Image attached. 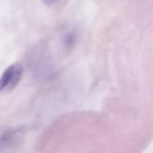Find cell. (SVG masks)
<instances>
[{"mask_svg":"<svg viewBox=\"0 0 153 153\" xmlns=\"http://www.w3.org/2000/svg\"><path fill=\"white\" fill-rule=\"evenodd\" d=\"M75 42H76V33L68 32L64 39V45L66 46V48H72L75 45Z\"/></svg>","mask_w":153,"mask_h":153,"instance_id":"obj_4","label":"cell"},{"mask_svg":"<svg viewBox=\"0 0 153 153\" xmlns=\"http://www.w3.org/2000/svg\"><path fill=\"white\" fill-rule=\"evenodd\" d=\"M29 65L35 77L41 80L49 79L55 74V62L48 48L43 44L33 49L29 56Z\"/></svg>","mask_w":153,"mask_h":153,"instance_id":"obj_1","label":"cell"},{"mask_svg":"<svg viewBox=\"0 0 153 153\" xmlns=\"http://www.w3.org/2000/svg\"><path fill=\"white\" fill-rule=\"evenodd\" d=\"M23 74L22 65L13 64L3 71L0 77V92H8L18 85Z\"/></svg>","mask_w":153,"mask_h":153,"instance_id":"obj_3","label":"cell"},{"mask_svg":"<svg viewBox=\"0 0 153 153\" xmlns=\"http://www.w3.org/2000/svg\"><path fill=\"white\" fill-rule=\"evenodd\" d=\"M26 127L12 126L0 130V153L14 151L24 139Z\"/></svg>","mask_w":153,"mask_h":153,"instance_id":"obj_2","label":"cell"},{"mask_svg":"<svg viewBox=\"0 0 153 153\" xmlns=\"http://www.w3.org/2000/svg\"><path fill=\"white\" fill-rule=\"evenodd\" d=\"M42 1L44 2L45 4H47V5H54V4L58 3L59 0H42Z\"/></svg>","mask_w":153,"mask_h":153,"instance_id":"obj_5","label":"cell"}]
</instances>
